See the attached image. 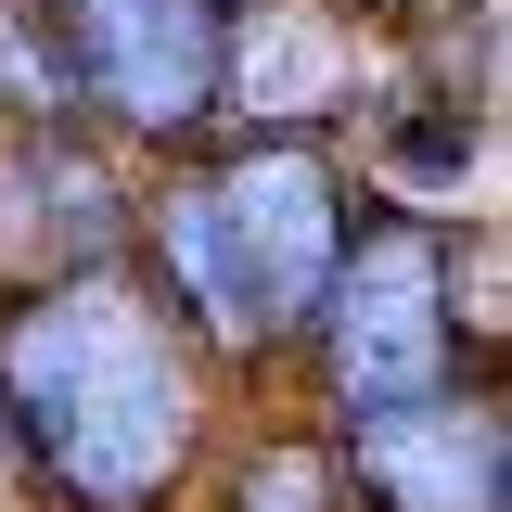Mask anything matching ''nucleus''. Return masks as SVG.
I'll use <instances>...</instances> for the list:
<instances>
[{"instance_id":"nucleus-1","label":"nucleus","mask_w":512,"mask_h":512,"mask_svg":"<svg viewBox=\"0 0 512 512\" xmlns=\"http://www.w3.org/2000/svg\"><path fill=\"white\" fill-rule=\"evenodd\" d=\"M0 436L52 512H167L205 474V346L141 269L52 282L0 320Z\"/></svg>"},{"instance_id":"nucleus-2","label":"nucleus","mask_w":512,"mask_h":512,"mask_svg":"<svg viewBox=\"0 0 512 512\" xmlns=\"http://www.w3.org/2000/svg\"><path fill=\"white\" fill-rule=\"evenodd\" d=\"M359 192L320 141H205L180 167H154V192L128 205V269L167 295L192 346L218 359H295L320 282L346 256Z\"/></svg>"},{"instance_id":"nucleus-3","label":"nucleus","mask_w":512,"mask_h":512,"mask_svg":"<svg viewBox=\"0 0 512 512\" xmlns=\"http://www.w3.org/2000/svg\"><path fill=\"white\" fill-rule=\"evenodd\" d=\"M295 359L320 372V410L359 423V410H410L461 384V244L410 205H359L346 256L320 282Z\"/></svg>"},{"instance_id":"nucleus-4","label":"nucleus","mask_w":512,"mask_h":512,"mask_svg":"<svg viewBox=\"0 0 512 512\" xmlns=\"http://www.w3.org/2000/svg\"><path fill=\"white\" fill-rule=\"evenodd\" d=\"M64 52H77V116L116 128L128 154L180 167L218 141V77H231V26L205 0H52Z\"/></svg>"},{"instance_id":"nucleus-5","label":"nucleus","mask_w":512,"mask_h":512,"mask_svg":"<svg viewBox=\"0 0 512 512\" xmlns=\"http://www.w3.org/2000/svg\"><path fill=\"white\" fill-rule=\"evenodd\" d=\"M320 448L346 474V512H512V448H500V397L487 384H448V397H410V410H359Z\"/></svg>"},{"instance_id":"nucleus-6","label":"nucleus","mask_w":512,"mask_h":512,"mask_svg":"<svg viewBox=\"0 0 512 512\" xmlns=\"http://www.w3.org/2000/svg\"><path fill=\"white\" fill-rule=\"evenodd\" d=\"M128 205L116 154L90 128H13L0 141V269H13V308L52 295V282H90V269H128Z\"/></svg>"},{"instance_id":"nucleus-7","label":"nucleus","mask_w":512,"mask_h":512,"mask_svg":"<svg viewBox=\"0 0 512 512\" xmlns=\"http://www.w3.org/2000/svg\"><path fill=\"white\" fill-rule=\"evenodd\" d=\"M372 103V39L333 0H269L231 26V77H218V128L244 116V141H320Z\"/></svg>"},{"instance_id":"nucleus-8","label":"nucleus","mask_w":512,"mask_h":512,"mask_svg":"<svg viewBox=\"0 0 512 512\" xmlns=\"http://www.w3.org/2000/svg\"><path fill=\"white\" fill-rule=\"evenodd\" d=\"M218 512H346V474L320 436H244L218 461Z\"/></svg>"},{"instance_id":"nucleus-9","label":"nucleus","mask_w":512,"mask_h":512,"mask_svg":"<svg viewBox=\"0 0 512 512\" xmlns=\"http://www.w3.org/2000/svg\"><path fill=\"white\" fill-rule=\"evenodd\" d=\"M205 13H218V26H244V13H269V0H205Z\"/></svg>"}]
</instances>
